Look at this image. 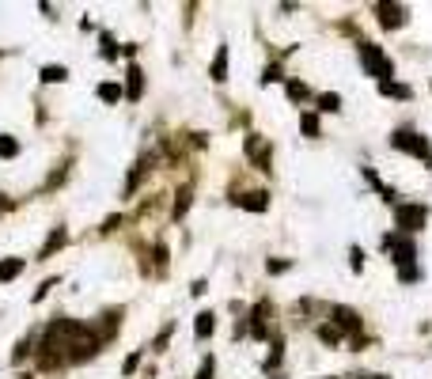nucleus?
<instances>
[{
	"mask_svg": "<svg viewBox=\"0 0 432 379\" xmlns=\"http://www.w3.org/2000/svg\"><path fill=\"white\" fill-rule=\"evenodd\" d=\"M99 349H103V338L95 334V326H80L69 338V364L92 361V356H99Z\"/></svg>",
	"mask_w": 432,
	"mask_h": 379,
	"instance_id": "obj_1",
	"label": "nucleus"
},
{
	"mask_svg": "<svg viewBox=\"0 0 432 379\" xmlns=\"http://www.w3.org/2000/svg\"><path fill=\"white\" fill-rule=\"evenodd\" d=\"M360 65H364V72L368 76H375L380 84H387L394 76V65H391V57L380 50V46H372V42H360Z\"/></svg>",
	"mask_w": 432,
	"mask_h": 379,
	"instance_id": "obj_2",
	"label": "nucleus"
},
{
	"mask_svg": "<svg viewBox=\"0 0 432 379\" xmlns=\"http://www.w3.org/2000/svg\"><path fill=\"white\" fill-rule=\"evenodd\" d=\"M383 247H387V251H394L398 277H402V281H414V277H417V265H414L417 251H414V243H409V239H398V236H387V239H383Z\"/></svg>",
	"mask_w": 432,
	"mask_h": 379,
	"instance_id": "obj_3",
	"label": "nucleus"
},
{
	"mask_svg": "<svg viewBox=\"0 0 432 379\" xmlns=\"http://www.w3.org/2000/svg\"><path fill=\"white\" fill-rule=\"evenodd\" d=\"M391 144L398 152H409V155H417L425 167H432V148H428V141L421 137V133H414V129H394V137H391Z\"/></svg>",
	"mask_w": 432,
	"mask_h": 379,
	"instance_id": "obj_4",
	"label": "nucleus"
},
{
	"mask_svg": "<svg viewBox=\"0 0 432 379\" xmlns=\"http://www.w3.org/2000/svg\"><path fill=\"white\" fill-rule=\"evenodd\" d=\"M428 220V209L425 205H394V224L402 236H409V231H421Z\"/></svg>",
	"mask_w": 432,
	"mask_h": 379,
	"instance_id": "obj_5",
	"label": "nucleus"
},
{
	"mask_svg": "<svg viewBox=\"0 0 432 379\" xmlns=\"http://www.w3.org/2000/svg\"><path fill=\"white\" fill-rule=\"evenodd\" d=\"M375 19H380V27L394 31V27H402L409 16H406L402 4H387V0H383V4H375Z\"/></svg>",
	"mask_w": 432,
	"mask_h": 379,
	"instance_id": "obj_6",
	"label": "nucleus"
},
{
	"mask_svg": "<svg viewBox=\"0 0 432 379\" xmlns=\"http://www.w3.org/2000/svg\"><path fill=\"white\" fill-rule=\"evenodd\" d=\"M247 155L262 167V171H273L270 167V144H262L258 137H247Z\"/></svg>",
	"mask_w": 432,
	"mask_h": 379,
	"instance_id": "obj_7",
	"label": "nucleus"
},
{
	"mask_svg": "<svg viewBox=\"0 0 432 379\" xmlns=\"http://www.w3.org/2000/svg\"><path fill=\"white\" fill-rule=\"evenodd\" d=\"M65 243H69V231H65V228H53V236H50L46 243H42L38 258H53V254H57V251L65 247Z\"/></svg>",
	"mask_w": 432,
	"mask_h": 379,
	"instance_id": "obj_8",
	"label": "nucleus"
},
{
	"mask_svg": "<svg viewBox=\"0 0 432 379\" xmlns=\"http://www.w3.org/2000/svg\"><path fill=\"white\" fill-rule=\"evenodd\" d=\"M236 202L243 209H250V213H265V209H270V194H265V190H258V194H239Z\"/></svg>",
	"mask_w": 432,
	"mask_h": 379,
	"instance_id": "obj_9",
	"label": "nucleus"
},
{
	"mask_svg": "<svg viewBox=\"0 0 432 379\" xmlns=\"http://www.w3.org/2000/svg\"><path fill=\"white\" fill-rule=\"evenodd\" d=\"M300 133H304L307 141H319V137H323V121H319L315 110H304V118H300Z\"/></svg>",
	"mask_w": 432,
	"mask_h": 379,
	"instance_id": "obj_10",
	"label": "nucleus"
},
{
	"mask_svg": "<svg viewBox=\"0 0 432 379\" xmlns=\"http://www.w3.org/2000/svg\"><path fill=\"white\" fill-rule=\"evenodd\" d=\"M334 319H338V326L345 330V334H357L360 330V315H357V311H349V307H334Z\"/></svg>",
	"mask_w": 432,
	"mask_h": 379,
	"instance_id": "obj_11",
	"label": "nucleus"
},
{
	"mask_svg": "<svg viewBox=\"0 0 432 379\" xmlns=\"http://www.w3.org/2000/svg\"><path fill=\"white\" fill-rule=\"evenodd\" d=\"M209 76L220 84V80H228V46H220L216 50V57H213V69H209Z\"/></svg>",
	"mask_w": 432,
	"mask_h": 379,
	"instance_id": "obj_12",
	"label": "nucleus"
},
{
	"mask_svg": "<svg viewBox=\"0 0 432 379\" xmlns=\"http://www.w3.org/2000/svg\"><path fill=\"white\" fill-rule=\"evenodd\" d=\"M23 273V258H0V281H16V277Z\"/></svg>",
	"mask_w": 432,
	"mask_h": 379,
	"instance_id": "obj_13",
	"label": "nucleus"
},
{
	"mask_svg": "<svg viewBox=\"0 0 432 379\" xmlns=\"http://www.w3.org/2000/svg\"><path fill=\"white\" fill-rule=\"evenodd\" d=\"M65 80H69L65 65H42V84H65Z\"/></svg>",
	"mask_w": 432,
	"mask_h": 379,
	"instance_id": "obj_14",
	"label": "nucleus"
},
{
	"mask_svg": "<svg viewBox=\"0 0 432 379\" xmlns=\"http://www.w3.org/2000/svg\"><path fill=\"white\" fill-rule=\"evenodd\" d=\"M216 315H213V311H201V315H197V322H194V334H197V338H213V326H216V322H213Z\"/></svg>",
	"mask_w": 432,
	"mask_h": 379,
	"instance_id": "obj_15",
	"label": "nucleus"
},
{
	"mask_svg": "<svg viewBox=\"0 0 432 379\" xmlns=\"http://www.w3.org/2000/svg\"><path fill=\"white\" fill-rule=\"evenodd\" d=\"M190 202H194L190 186H182L179 194H175V209H171V216H175V220H182V216H186V209H190Z\"/></svg>",
	"mask_w": 432,
	"mask_h": 379,
	"instance_id": "obj_16",
	"label": "nucleus"
},
{
	"mask_svg": "<svg viewBox=\"0 0 432 379\" xmlns=\"http://www.w3.org/2000/svg\"><path fill=\"white\" fill-rule=\"evenodd\" d=\"M129 80H126V95L129 99H140V92H144V80H140V69H137V65H129Z\"/></svg>",
	"mask_w": 432,
	"mask_h": 379,
	"instance_id": "obj_17",
	"label": "nucleus"
},
{
	"mask_svg": "<svg viewBox=\"0 0 432 379\" xmlns=\"http://www.w3.org/2000/svg\"><path fill=\"white\" fill-rule=\"evenodd\" d=\"M118 315H121V311H110V315H103V322H99V326H95V334H99V338H114V334H118Z\"/></svg>",
	"mask_w": 432,
	"mask_h": 379,
	"instance_id": "obj_18",
	"label": "nucleus"
},
{
	"mask_svg": "<svg viewBox=\"0 0 432 379\" xmlns=\"http://www.w3.org/2000/svg\"><path fill=\"white\" fill-rule=\"evenodd\" d=\"M19 155V141L12 133H0V160H16Z\"/></svg>",
	"mask_w": 432,
	"mask_h": 379,
	"instance_id": "obj_19",
	"label": "nucleus"
},
{
	"mask_svg": "<svg viewBox=\"0 0 432 379\" xmlns=\"http://www.w3.org/2000/svg\"><path fill=\"white\" fill-rule=\"evenodd\" d=\"M265 311H270L265 304H258V307L250 311V330H254V338H265Z\"/></svg>",
	"mask_w": 432,
	"mask_h": 379,
	"instance_id": "obj_20",
	"label": "nucleus"
},
{
	"mask_svg": "<svg viewBox=\"0 0 432 379\" xmlns=\"http://www.w3.org/2000/svg\"><path fill=\"white\" fill-rule=\"evenodd\" d=\"M315 103H319V110H326V114H338V110H341V95H334V92H323V95L315 99Z\"/></svg>",
	"mask_w": 432,
	"mask_h": 379,
	"instance_id": "obj_21",
	"label": "nucleus"
},
{
	"mask_svg": "<svg viewBox=\"0 0 432 379\" xmlns=\"http://www.w3.org/2000/svg\"><path fill=\"white\" fill-rule=\"evenodd\" d=\"M380 92H383V95H391V99H409V95H414L406 84H391V80H387V84H380Z\"/></svg>",
	"mask_w": 432,
	"mask_h": 379,
	"instance_id": "obj_22",
	"label": "nucleus"
},
{
	"mask_svg": "<svg viewBox=\"0 0 432 379\" xmlns=\"http://www.w3.org/2000/svg\"><path fill=\"white\" fill-rule=\"evenodd\" d=\"M284 92L292 95L296 103H307V99H311V92H307V87H304L300 80H288V84H284Z\"/></svg>",
	"mask_w": 432,
	"mask_h": 379,
	"instance_id": "obj_23",
	"label": "nucleus"
},
{
	"mask_svg": "<svg viewBox=\"0 0 432 379\" xmlns=\"http://www.w3.org/2000/svg\"><path fill=\"white\" fill-rule=\"evenodd\" d=\"M99 99H103V103H118V99H121V87H118V84H99Z\"/></svg>",
	"mask_w": 432,
	"mask_h": 379,
	"instance_id": "obj_24",
	"label": "nucleus"
},
{
	"mask_svg": "<svg viewBox=\"0 0 432 379\" xmlns=\"http://www.w3.org/2000/svg\"><path fill=\"white\" fill-rule=\"evenodd\" d=\"M319 334H323V341H330V345H338V341H341V330H338V326H326V322L319 326Z\"/></svg>",
	"mask_w": 432,
	"mask_h": 379,
	"instance_id": "obj_25",
	"label": "nucleus"
},
{
	"mask_svg": "<svg viewBox=\"0 0 432 379\" xmlns=\"http://www.w3.org/2000/svg\"><path fill=\"white\" fill-rule=\"evenodd\" d=\"M137 368H140V353H129V356H126V364H121V375H133Z\"/></svg>",
	"mask_w": 432,
	"mask_h": 379,
	"instance_id": "obj_26",
	"label": "nucleus"
},
{
	"mask_svg": "<svg viewBox=\"0 0 432 379\" xmlns=\"http://www.w3.org/2000/svg\"><path fill=\"white\" fill-rule=\"evenodd\" d=\"M281 364V338H273V353H270V361H265V368H277Z\"/></svg>",
	"mask_w": 432,
	"mask_h": 379,
	"instance_id": "obj_27",
	"label": "nucleus"
},
{
	"mask_svg": "<svg viewBox=\"0 0 432 379\" xmlns=\"http://www.w3.org/2000/svg\"><path fill=\"white\" fill-rule=\"evenodd\" d=\"M99 53H103V57H106V61H114V57H118V50H114V42H110L106 35H103V50H99Z\"/></svg>",
	"mask_w": 432,
	"mask_h": 379,
	"instance_id": "obj_28",
	"label": "nucleus"
},
{
	"mask_svg": "<svg viewBox=\"0 0 432 379\" xmlns=\"http://www.w3.org/2000/svg\"><path fill=\"white\" fill-rule=\"evenodd\" d=\"M53 285H57V277H50V281H46V285H38V292H35V296H31V300H35V304H38V300H46V292H50V288H53Z\"/></svg>",
	"mask_w": 432,
	"mask_h": 379,
	"instance_id": "obj_29",
	"label": "nucleus"
},
{
	"mask_svg": "<svg viewBox=\"0 0 432 379\" xmlns=\"http://www.w3.org/2000/svg\"><path fill=\"white\" fill-rule=\"evenodd\" d=\"M262 80H265V84H277V80H281V65H270V69H265V76H262Z\"/></svg>",
	"mask_w": 432,
	"mask_h": 379,
	"instance_id": "obj_30",
	"label": "nucleus"
},
{
	"mask_svg": "<svg viewBox=\"0 0 432 379\" xmlns=\"http://www.w3.org/2000/svg\"><path fill=\"white\" fill-rule=\"evenodd\" d=\"M197 379H213V356H205V364H201V375Z\"/></svg>",
	"mask_w": 432,
	"mask_h": 379,
	"instance_id": "obj_31",
	"label": "nucleus"
},
{
	"mask_svg": "<svg viewBox=\"0 0 432 379\" xmlns=\"http://www.w3.org/2000/svg\"><path fill=\"white\" fill-rule=\"evenodd\" d=\"M284 270H288V262H281V258L270 262V273H284Z\"/></svg>",
	"mask_w": 432,
	"mask_h": 379,
	"instance_id": "obj_32",
	"label": "nucleus"
}]
</instances>
